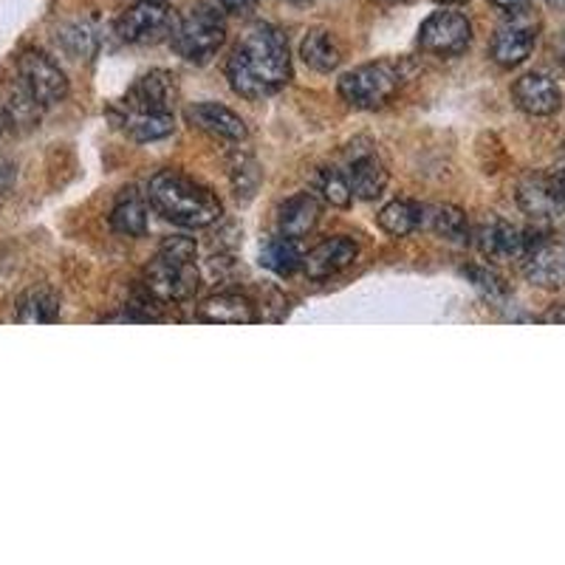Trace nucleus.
<instances>
[{"mask_svg":"<svg viewBox=\"0 0 565 565\" xmlns=\"http://www.w3.org/2000/svg\"><path fill=\"white\" fill-rule=\"evenodd\" d=\"M300 57L309 68L320 74H331L342 63V45L328 29H311L300 43Z\"/></svg>","mask_w":565,"mask_h":565,"instance_id":"nucleus-21","label":"nucleus"},{"mask_svg":"<svg viewBox=\"0 0 565 565\" xmlns=\"http://www.w3.org/2000/svg\"><path fill=\"white\" fill-rule=\"evenodd\" d=\"M260 266H266V269L275 271V275L280 277L295 275L302 266V255L300 249H297V241L282 238V235L266 241L264 249H260Z\"/></svg>","mask_w":565,"mask_h":565,"instance_id":"nucleus-26","label":"nucleus"},{"mask_svg":"<svg viewBox=\"0 0 565 565\" xmlns=\"http://www.w3.org/2000/svg\"><path fill=\"white\" fill-rule=\"evenodd\" d=\"M145 286L161 302H184L195 297L201 286V271L195 260H175L168 255H156L145 269Z\"/></svg>","mask_w":565,"mask_h":565,"instance_id":"nucleus-5","label":"nucleus"},{"mask_svg":"<svg viewBox=\"0 0 565 565\" xmlns=\"http://www.w3.org/2000/svg\"><path fill=\"white\" fill-rule=\"evenodd\" d=\"M119 125L125 128V134L134 141H159L168 139L175 130V116L173 114H134V110H125V116L119 119Z\"/></svg>","mask_w":565,"mask_h":565,"instance_id":"nucleus-24","label":"nucleus"},{"mask_svg":"<svg viewBox=\"0 0 565 565\" xmlns=\"http://www.w3.org/2000/svg\"><path fill=\"white\" fill-rule=\"evenodd\" d=\"M175 99H179V88H175V77L168 71H150L145 77L134 83V88L125 97V110L134 114H173Z\"/></svg>","mask_w":565,"mask_h":565,"instance_id":"nucleus-11","label":"nucleus"},{"mask_svg":"<svg viewBox=\"0 0 565 565\" xmlns=\"http://www.w3.org/2000/svg\"><path fill=\"white\" fill-rule=\"evenodd\" d=\"M398 85H402V74H398L396 65L367 63L342 74L337 88H340V97L353 108L376 110L385 108L396 97Z\"/></svg>","mask_w":565,"mask_h":565,"instance_id":"nucleus-4","label":"nucleus"},{"mask_svg":"<svg viewBox=\"0 0 565 565\" xmlns=\"http://www.w3.org/2000/svg\"><path fill=\"white\" fill-rule=\"evenodd\" d=\"M548 3H552V7H565V0H548Z\"/></svg>","mask_w":565,"mask_h":565,"instance_id":"nucleus-37","label":"nucleus"},{"mask_svg":"<svg viewBox=\"0 0 565 565\" xmlns=\"http://www.w3.org/2000/svg\"><path fill=\"white\" fill-rule=\"evenodd\" d=\"M512 99L529 116H552L563 105L557 83L548 79L546 74H523L521 79H514Z\"/></svg>","mask_w":565,"mask_h":565,"instance_id":"nucleus-14","label":"nucleus"},{"mask_svg":"<svg viewBox=\"0 0 565 565\" xmlns=\"http://www.w3.org/2000/svg\"><path fill=\"white\" fill-rule=\"evenodd\" d=\"M18 322L23 326H49V322L60 320V297L57 291L49 286H34V289L23 291L18 300Z\"/></svg>","mask_w":565,"mask_h":565,"instance_id":"nucleus-22","label":"nucleus"},{"mask_svg":"<svg viewBox=\"0 0 565 565\" xmlns=\"http://www.w3.org/2000/svg\"><path fill=\"white\" fill-rule=\"evenodd\" d=\"M12 184H14V170L9 161H0V204L7 201V195L12 193Z\"/></svg>","mask_w":565,"mask_h":565,"instance_id":"nucleus-33","label":"nucleus"},{"mask_svg":"<svg viewBox=\"0 0 565 565\" xmlns=\"http://www.w3.org/2000/svg\"><path fill=\"white\" fill-rule=\"evenodd\" d=\"M534 43H537V29L532 23H523V20H512L494 32L489 54L503 68H514V65L526 63L532 57Z\"/></svg>","mask_w":565,"mask_h":565,"instance_id":"nucleus-13","label":"nucleus"},{"mask_svg":"<svg viewBox=\"0 0 565 565\" xmlns=\"http://www.w3.org/2000/svg\"><path fill=\"white\" fill-rule=\"evenodd\" d=\"M518 206L532 218H557L565 212V164L532 173L518 184Z\"/></svg>","mask_w":565,"mask_h":565,"instance_id":"nucleus-7","label":"nucleus"},{"mask_svg":"<svg viewBox=\"0 0 565 565\" xmlns=\"http://www.w3.org/2000/svg\"><path fill=\"white\" fill-rule=\"evenodd\" d=\"M257 0H218V7L224 9L226 14H241V12H246V9H252L255 7Z\"/></svg>","mask_w":565,"mask_h":565,"instance_id":"nucleus-34","label":"nucleus"},{"mask_svg":"<svg viewBox=\"0 0 565 565\" xmlns=\"http://www.w3.org/2000/svg\"><path fill=\"white\" fill-rule=\"evenodd\" d=\"M467 277H469V282H472V286H476L483 297H487V300H492V302L507 300V295H509L507 280H503L501 275H494L492 269H487V266H469Z\"/></svg>","mask_w":565,"mask_h":565,"instance_id":"nucleus-30","label":"nucleus"},{"mask_svg":"<svg viewBox=\"0 0 565 565\" xmlns=\"http://www.w3.org/2000/svg\"><path fill=\"white\" fill-rule=\"evenodd\" d=\"M436 3H441V7H461L467 0H436Z\"/></svg>","mask_w":565,"mask_h":565,"instance_id":"nucleus-36","label":"nucleus"},{"mask_svg":"<svg viewBox=\"0 0 565 565\" xmlns=\"http://www.w3.org/2000/svg\"><path fill=\"white\" fill-rule=\"evenodd\" d=\"M546 322H557V326H565V302H559V306H554L552 311H548L546 317H543Z\"/></svg>","mask_w":565,"mask_h":565,"instance_id":"nucleus-35","label":"nucleus"},{"mask_svg":"<svg viewBox=\"0 0 565 565\" xmlns=\"http://www.w3.org/2000/svg\"><path fill=\"white\" fill-rule=\"evenodd\" d=\"M348 184H351V193L353 199L360 201H376L382 193H385L387 186V170L376 156L365 153V156H356L351 161V168L345 173Z\"/></svg>","mask_w":565,"mask_h":565,"instance_id":"nucleus-18","label":"nucleus"},{"mask_svg":"<svg viewBox=\"0 0 565 565\" xmlns=\"http://www.w3.org/2000/svg\"><path fill=\"white\" fill-rule=\"evenodd\" d=\"M356 255H360L356 241L340 235V238L322 241L320 246H315L309 255L302 257V269H306L309 277H315V280H326V277H334L342 269H348L356 260Z\"/></svg>","mask_w":565,"mask_h":565,"instance_id":"nucleus-15","label":"nucleus"},{"mask_svg":"<svg viewBox=\"0 0 565 565\" xmlns=\"http://www.w3.org/2000/svg\"><path fill=\"white\" fill-rule=\"evenodd\" d=\"M317 221H320V204H317L315 195H291V199L280 206V212H277V232H280L282 238L300 241L315 230Z\"/></svg>","mask_w":565,"mask_h":565,"instance_id":"nucleus-17","label":"nucleus"},{"mask_svg":"<svg viewBox=\"0 0 565 565\" xmlns=\"http://www.w3.org/2000/svg\"><path fill=\"white\" fill-rule=\"evenodd\" d=\"M232 186H235V195L244 201H249L255 195L257 184H260V170L252 159H241V164H232L230 170Z\"/></svg>","mask_w":565,"mask_h":565,"instance_id":"nucleus-31","label":"nucleus"},{"mask_svg":"<svg viewBox=\"0 0 565 565\" xmlns=\"http://www.w3.org/2000/svg\"><path fill=\"white\" fill-rule=\"evenodd\" d=\"M175 14L164 3H136L134 9L119 14L116 34L125 43H156L159 38H170Z\"/></svg>","mask_w":565,"mask_h":565,"instance_id":"nucleus-10","label":"nucleus"},{"mask_svg":"<svg viewBox=\"0 0 565 565\" xmlns=\"http://www.w3.org/2000/svg\"><path fill=\"white\" fill-rule=\"evenodd\" d=\"M170 45L186 63H210L226 40L224 14L210 3H195L186 12L175 14L173 32H170Z\"/></svg>","mask_w":565,"mask_h":565,"instance_id":"nucleus-3","label":"nucleus"},{"mask_svg":"<svg viewBox=\"0 0 565 565\" xmlns=\"http://www.w3.org/2000/svg\"><path fill=\"white\" fill-rule=\"evenodd\" d=\"M315 186H317V193H320L331 206H340V210L351 206V201H353L351 184H348L345 173H340V170L322 168L320 173H317Z\"/></svg>","mask_w":565,"mask_h":565,"instance_id":"nucleus-29","label":"nucleus"},{"mask_svg":"<svg viewBox=\"0 0 565 565\" xmlns=\"http://www.w3.org/2000/svg\"><path fill=\"white\" fill-rule=\"evenodd\" d=\"M523 277L537 289H565L563 241H534L523 255Z\"/></svg>","mask_w":565,"mask_h":565,"instance_id":"nucleus-12","label":"nucleus"},{"mask_svg":"<svg viewBox=\"0 0 565 565\" xmlns=\"http://www.w3.org/2000/svg\"><path fill=\"white\" fill-rule=\"evenodd\" d=\"M472 43V23L461 12H433L418 29V45L436 57H458Z\"/></svg>","mask_w":565,"mask_h":565,"instance_id":"nucleus-8","label":"nucleus"},{"mask_svg":"<svg viewBox=\"0 0 565 565\" xmlns=\"http://www.w3.org/2000/svg\"><path fill=\"white\" fill-rule=\"evenodd\" d=\"M489 3L494 9H501L503 14H509V18H523L532 7V0H489Z\"/></svg>","mask_w":565,"mask_h":565,"instance_id":"nucleus-32","label":"nucleus"},{"mask_svg":"<svg viewBox=\"0 0 565 565\" xmlns=\"http://www.w3.org/2000/svg\"><path fill=\"white\" fill-rule=\"evenodd\" d=\"M110 226L128 238H141L148 232V206L136 190H125L116 199L114 212H110Z\"/></svg>","mask_w":565,"mask_h":565,"instance_id":"nucleus-23","label":"nucleus"},{"mask_svg":"<svg viewBox=\"0 0 565 565\" xmlns=\"http://www.w3.org/2000/svg\"><path fill=\"white\" fill-rule=\"evenodd\" d=\"M3 128H7V122H3V116H0V139H3Z\"/></svg>","mask_w":565,"mask_h":565,"instance_id":"nucleus-39","label":"nucleus"},{"mask_svg":"<svg viewBox=\"0 0 565 565\" xmlns=\"http://www.w3.org/2000/svg\"><path fill=\"white\" fill-rule=\"evenodd\" d=\"M289 3H297V7H302V3H311V0H289Z\"/></svg>","mask_w":565,"mask_h":565,"instance_id":"nucleus-40","label":"nucleus"},{"mask_svg":"<svg viewBox=\"0 0 565 565\" xmlns=\"http://www.w3.org/2000/svg\"><path fill=\"white\" fill-rule=\"evenodd\" d=\"M186 122L215 139L241 141L246 139V122L226 105L218 103H195L186 108Z\"/></svg>","mask_w":565,"mask_h":565,"instance_id":"nucleus-16","label":"nucleus"},{"mask_svg":"<svg viewBox=\"0 0 565 565\" xmlns=\"http://www.w3.org/2000/svg\"><path fill=\"white\" fill-rule=\"evenodd\" d=\"M57 43L63 45V52L74 60H90L99 52L97 29L90 26L88 20L65 23V26L57 32Z\"/></svg>","mask_w":565,"mask_h":565,"instance_id":"nucleus-25","label":"nucleus"},{"mask_svg":"<svg viewBox=\"0 0 565 565\" xmlns=\"http://www.w3.org/2000/svg\"><path fill=\"white\" fill-rule=\"evenodd\" d=\"M199 315L201 320L215 322V326H249V322L257 320L255 306L244 295H232V291L204 300Z\"/></svg>","mask_w":565,"mask_h":565,"instance_id":"nucleus-20","label":"nucleus"},{"mask_svg":"<svg viewBox=\"0 0 565 565\" xmlns=\"http://www.w3.org/2000/svg\"><path fill=\"white\" fill-rule=\"evenodd\" d=\"M18 83L29 90V97L40 108L57 105L68 97V79L60 71V65L49 54L38 52V49H29V52L20 54Z\"/></svg>","mask_w":565,"mask_h":565,"instance_id":"nucleus-6","label":"nucleus"},{"mask_svg":"<svg viewBox=\"0 0 565 565\" xmlns=\"http://www.w3.org/2000/svg\"><path fill=\"white\" fill-rule=\"evenodd\" d=\"M472 238H476L481 255L489 257V260H498V264L523 260L529 246L534 244V241L529 238V232L518 230V226L498 218V215H489L487 221H481V226H478Z\"/></svg>","mask_w":565,"mask_h":565,"instance_id":"nucleus-9","label":"nucleus"},{"mask_svg":"<svg viewBox=\"0 0 565 565\" xmlns=\"http://www.w3.org/2000/svg\"><path fill=\"white\" fill-rule=\"evenodd\" d=\"M148 199L159 215L186 230H206L224 215L221 201L204 184L175 170H161L150 179Z\"/></svg>","mask_w":565,"mask_h":565,"instance_id":"nucleus-2","label":"nucleus"},{"mask_svg":"<svg viewBox=\"0 0 565 565\" xmlns=\"http://www.w3.org/2000/svg\"><path fill=\"white\" fill-rule=\"evenodd\" d=\"M422 224L430 226L438 238L450 241L456 246H467L472 241V226H469L467 212L452 204H433L422 210Z\"/></svg>","mask_w":565,"mask_h":565,"instance_id":"nucleus-19","label":"nucleus"},{"mask_svg":"<svg viewBox=\"0 0 565 565\" xmlns=\"http://www.w3.org/2000/svg\"><path fill=\"white\" fill-rule=\"evenodd\" d=\"M226 79L244 99H264L277 94L291 79V57L286 34L271 23H255L232 49L226 60Z\"/></svg>","mask_w":565,"mask_h":565,"instance_id":"nucleus-1","label":"nucleus"},{"mask_svg":"<svg viewBox=\"0 0 565 565\" xmlns=\"http://www.w3.org/2000/svg\"><path fill=\"white\" fill-rule=\"evenodd\" d=\"M0 116L7 125H18V128H32L40 119V105L29 97V90L23 85H14L12 90L3 99V108H0Z\"/></svg>","mask_w":565,"mask_h":565,"instance_id":"nucleus-28","label":"nucleus"},{"mask_svg":"<svg viewBox=\"0 0 565 565\" xmlns=\"http://www.w3.org/2000/svg\"><path fill=\"white\" fill-rule=\"evenodd\" d=\"M136 3H164V0H136Z\"/></svg>","mask_w":565,"mask_h":565,"instance_id":"nucleus-38","label":"nucleus"},{"mask_svg":"<svg viewBox=\"0 0 565 565\" xmlns=\"http://www.w3.org/2000/svg\"><path fill=\"white\" fill-rule=\"evenodd\" d=\"M380 226L393 238H407L422 226V206L413 201H393L380 212Z\"/></svg>","mask_w":565,"mask_h":565,"instance_id":"nucleus-27","label":"nucleus"}]
</instances>
